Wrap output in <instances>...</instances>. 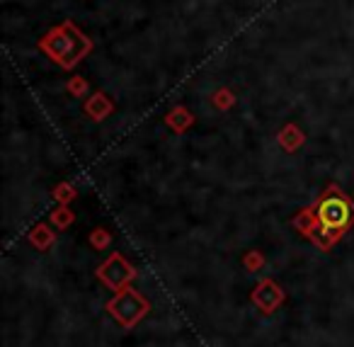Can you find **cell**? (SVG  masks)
Returning a JSON list of instances; mask_svg holds the SVG:
<instances>
[{"instance_id":"1","label":"cell","mask_w":354,"mask_h":347,"mask_svg":"<svg viewBox=\"0 0 354 347\" xmlns=\"http://www.w3.org/2000/svg\"><path fill=\"white\" fill-rule=\"evenodd\" d=\"M320 221H323L325 229H342L349 221V206L344 199L333 197V199L323 202L320 206Z\"/></svg>"}]
</instances>
